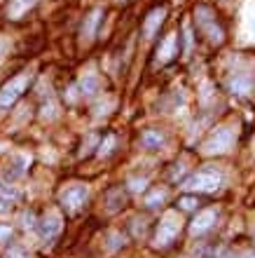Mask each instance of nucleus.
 Wrapping results in <instances>:
<instances>
[{"label":"nucleus","mask_w":255,"mask_h":258,"mask_svg":"<svg viewBox=\"0 0 255 258\" xmlns=\"http://www.w3.org/2000/svg\"><path fill=\"white\" fill-rule=\"evenodd\" d=\"M195 21H197L199 33L206 35V40L211 42V45H222V42H225V31H222V26L218 24V19H215L213 10L208 5L195 7Z\"/></svg>","instance_id":"1"},{"label":"nucleus","mask_w":255,"mask_h":258,"mask_svg":"<svg viewBox=\"0 0 255 258\" xmlns=\"http://www.w3.org/2000/svg\"><path fill=\"white\" fill-rule=\"evenodd\" d=\"M222 183V174L213 167H204V169L195 171L192 176L183 183L185 190H192V192H213L218 190Z\"/></svg>","instance_id":"2"},{"label":"nucleus","mask_w":255,"mask_h":258,"mask_svg":"<svg viewBox=\"0 0 255 258\" xmlns=\"http://www.w3.org/2000/svg\"><path fill=\"white\" fill-rule=\"evenodd\" d=\"M181 232V216L176 211H166L154 232V246H168Z\"/></svg>","instance_id":"3"},{"label":"nucleus","mask_w":255,"mask_h":258,"mask_svg":"<svg viewBox=\"0 0 255 258\" xmlns=\"http://www.w3.org/2000/svg\"><path fill=\"white\" fill-rule=\"evenodd\" d=\"M28 85H31V75L28 73H21V75H17V78H12L10 82H5L3 89H0V108L14 106V103L21 99V94L28 89Z\"/></svg>","instance_id":"4"},{"label":"nucleus","mask_w":255,"mask_h":258,"mask_svg":"<svg viewBox=\"0 0 255 258\" xmlns=\"http://www.w3.org/2000/svg\"><path fill=\"white\" fill-rule=\"evenodd\" d=\"M232 143H234V132L229 127H218L213 134L204 141L202 150L206 155H222V153H227V150L232 148Z\"/></svg>","instance_id":"5"},{"label":"nucleus","mask_w":255,"mask_h":258,"mask_svg":"<svg viewBox=\"0 0 255 258\" xmlns=\"http://www.w3.org/2000/svg\"><path fill=\"white\" fill-rule=\"evenodd\" d=\"M87 197H89V190L84 185H70V188H66L61 192V204L68 211H77L82 204L87 202Z\"/></svg>","instance_id":"6"},{"label":"nucleus","mask_w":255,"mask_h":258,"mask_svg":"<svg viewBox=\"0 0 255 258\" xmlns=\"http://www.w3.org/2000/svg\"><path fill=\"white\" fill-rule=\"evenodd\" d=\"M164 19H166V7H154V10H150L148 17L143 19V35H145L148 40L154 38V33L161 28Z\"/></svg>","instance_id":"7"},{"label":"nucleus","mask_w":255,"mask_h":258,"mask_svg":"<svg viewBox=\"0 0 255 258\" xmlns=\"http://www.w3.org/2000/svg\"><path fill=\"white\" fill-rule=\"evenodd\" d=\"M215 221H218V211L204 209L202 214H197V218L192 221V225H190V230H192V235H204V232H208L213 228Z\"/></svg>","instance_id":"8"},{"label":"nucleus","mask_w":255,"mask_h":258,"mask_svg":"<svg viewBox=\"0 0 255 258\" xmlns=\"http://www.w3.org/2000/svg\"><path fill=\"white\" fill-rule=\"evenodd\" d=\"M101 19H103V10H101V7L92 10V12L84 17V21H82V28H80L82 40L89 42L92 38H94V35H96V28H99V24H101Z\"/></svg>","instance_id":"9"},{"label":"nucleus","mask_w":255,"mask_h":258,"mask_svg":"<svg viewBox=\"0 0 255 258\" xmlns=\"http://www.w3.org/2000/svg\"><path fill=\"white\" fill-rule=\"evenodd\" d=\"M176 54H178V33H168L166 38L161 40L159 49H157V61L166 63V61H171Z\"/></svg>","instance_id":"10"},{"label":"nucleus","mask_w":255,"mask_h":258,"mask_svg":"<svg viewBox=\"0 0 255 258\" xmlns=\"http://www.w3.org/2000/svg\"><path fill=\"white\" fill-rule=\"evenodd\" d=\"M40 232L45 239H54L56 235L61 232V216L59 214H54V211H49L47 216L40 221Z\"/></svg>","instance_id":"11"},{"label":"nucleus","mask_w":255,"mask_h":258,"mask_svg":"<svg viewBox=\"0 0 255 258\" xmlns=\"http://www.w3.org/2000/svg\"><path fill=\"white\" fill-rule=\"evenodd\" d=\"M26 164H28L26 157H21V155L12 157V160L7 162L5 171H3V176H5V181H17L19 176H24V171H26Z\"/></svg>","instance_id":"12"},{"label":"nucleus","mask_w":255,"mask_h":258,"mask_svg":"<svg viewBox=\"0 0 255 258\" xmlns=\"http://www.w3.org/2000/svg\"><path fill=\"white\" fill-rule=\"evenodd\" d=\"M250 89H253V82H250L248 75L239 73V75H234V78L229 80V92H232V94H236V96L250 94Z\"/></svg>","instance_id":"13"},{"label":"nucleus","mask_w":255,"mask_h":258,"mask_svg":"<svg viewBox=\"0 0 255 258\" xmlns=\"http://www.w3.org/2000/svg\"><path fill=\"white\" fill-rule=\"evenodd\" d=\"M164 134H161L159 129H148V132H143L141 136V143H143V148H148V150H159L161 146H164Z\"/></svg>","instance_id":"14"},{"label":"nucleus","mask_w":255,"mask_h":258,"mask_svg":"<svg viewBox=\"0 0 255 258\" xmlns=\"http://www.w3.org/2000/svg\"><path fill=\"white\" fill-rule=\"evenodd\" d=\"M96 92H99V78L96 75H84L80 80V94L84 99H92Z\"/></svg>","instance_id":"15"},{"label":"nucleus","mask_w":255,"mask_h":258,"mask_svg":"<svg viewBox=\"0 0 255 258\" xmlns=\"http://www.w3.org/2000/svg\"><path fill=\"white\" fill-rule=\"evenodd\" d=\"M33 5H35V0H12L7 12H10L12 19H21V17H24V14H26Z\"/></svg>","instance_id":"16"},{"label":"nucleus","mask_w":255,"mask_h":258,"mask_svg":"<svg viewBox=\"0 0 255 258\" xmlns=\"http://www.w3.org/2000/svg\"><path fill=\"white\" fill-rule=\"evenodd\" d=\"M106 202H108V211L122 209V207H124V192H122V188H115V190L108 192Z\"/></svg>","instance_id":"17"},{"label":"nucleus","mask_w":255,"mask_h":258,"mask_svg":"<svg viewBox=\"0 0 255 258\" xmlns=\"http://www.w3.org/2000/svg\"><path fill=\"white\" fill-rule=\"evenodd\" d=\"M0 200L3 202H17L19 200V190L14 185H7L5 181H0Z\"/></svg>","instance_id":"18"},{"label":"nucleus","mask_w":255,"mask_h":258,"mask_svg":"<svg viewBox=\"0 0 255 258\" xmlns=\"http://www.w3.org/2000/svg\"><path fill=\"white\" fill-rule=\"evenodd\" d=\"M164 200H166V190H159V188H157V190H152L148 195L145 207H148V209H157V207H161V204H164Z\"/></svg>","instance_id":"19"},{"label":"nucleus","mask_w":255,"mask_h":258,"mask_svg":"<svg viewBox=\"0 0 255 258\" xmlns=\"http://www.w3.org/2000/svg\"><path fill=\"white\" fill-rule=\"evenodd\" d=\"M5 258H31V253H28V249H24L21 244H12L5 251Z\"/></svg>","instance_id":"20"},{"label":"nucleus","mask_w":255,"mask_h":258,"mask_svg":"<svg viewBox=\"0 0 255 258\" xmlns=\"http://www.w3.org/2000/svg\"><path fill=\"white\" fill-rule=\"evenodd\" d=\"M197 197H181V200H178V207H181V209H185V211H192V209H197Z\"/></svg>","instance_id":"21"},{"label":"nucleus","mask_w":255,"mask_h":258,"mask_svg":"<svg viewBox=\"0 0 255 258\" xmlns=\"http://www.w3.org/2000/svg\"><path fill=\"white\" fill-rule=\"evenodd\" d=\"M113 146H115V136L110 134L106 139V143H101V148H99V155H108L110 150H113Z\"/></svg>","instance_id":"22"},{"label":"nucleus","mask_w":255,"mask_h":258,"mask_svg":"<svg viewBox=\"0 0 255 258\" xmlns=\"http://www.w3.org/2000/svg\"><path fill=\"white\" fill-rule=\"evenodd\" d=\"M145 183H148L145 178H134V181H131V190H134V192L145 190Z\"/></svg>","instance_id":"23"},{"label":"nucleus","mask_w":255,"mask_h":258,"mask_svg":"<svg viewBox=\"0 0 255 258\" xmlns=\"http://www.w3.org/2000/svg\"><path fill=\"white\" fill-rule=\"evenodd\" d=\"M10 232H12L10 228H0V239H3V237H10Z\"/></svg>","instance_id":"24"},{"label":"nucleus","mask_w":255,"mask_h":258,"mask_svg":"<svg viewBox=\"0 0 255 258\" xmlns=\"http://www.w3.org/2000/svg\"><path fill=\"white\" fill-rule=\"evenodd\" d=\"M243 258H255V253H253V251H248V253H243Z\"/></svg>","instance_id":"25"},{"label":"nucleus","mask_w":255,"mask_h":258,"mask_svg":"<svg viewBox=\"0 0 255 258\" xmlns=\"http://www.w3.org/2000/svg\"><path fill=\"white\" fill-rule=\"evenodd\" d=\"M0 52H3V42H0Z\"/></svg>","instance_id":"26"}]
</instances>
